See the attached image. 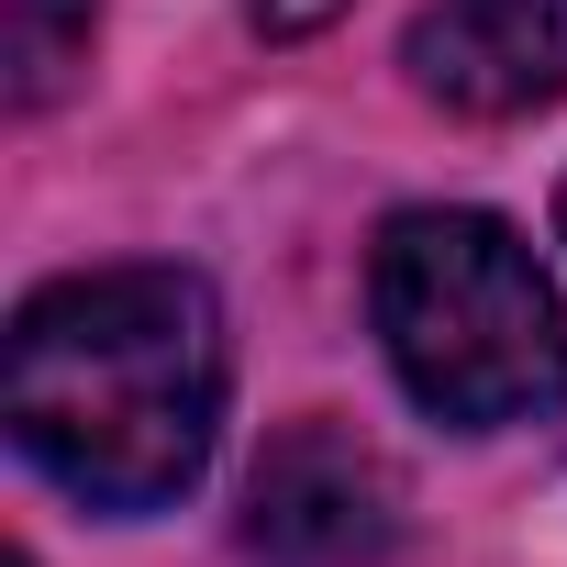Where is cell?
Instances as JSON below:
<instances>
[{
  "mask_svg": "<svg viewBox=\"0 0 567 567\" xmlns=\"http://www.w3.org/2000/svg\"><path fill=\"white\" fill-rule=\"evenodd\" d=\"M346 12V0H256V34H278V45H301V34H323Z\"/></svg>",
  "mask_w": 567,
  "mask_h": 567,
  "instance_id": "obj_6",
  "label": "cell"
},
{
  "mask_svg": "<svg viewBox=\"0 0 567 567\" xmlns=\"http://www.w3.org/2000/svg\"><path fill=\"white\" fill-rule=\"evenodd\" d=\"M90 34H101V0H12V112H45L68 101V79L90 68Z\"/></svg>",
  "mask_w": 567,
  "mask_h": 567,
  "instance_id": "obj_5",
  "label": "cell"
},
{
  "mask_svg": "<svg viewBox=\"0 0 567 567\" xmlns=\"http://www.w3.org/2000/svg\"><path fill=\"white\" fill-rule=\"evenodd\" d=\"M12 445L90 512H156L223 434V301L189 267H90L12 312Z\"/></svg>",
  "mask_w": 567,
  "mask_h": 567,
  "instance_id": "obj_1",
  "label": "cell"
},
{
  "mask_svg": "<svg viewBox=\"0 0 567 567\" xmlns=\"http://www.w3.org/2000/svg\"><path fill=\"white\" fill-rule=\"evenodd\" d=\"M401 68L456 123H523L567 101V0H423Z\"/></svg>",
  "mask_w": 567,
  "mask_h": 567,
  "instance_id": "obj_4",
  "label": "cell"
},
{
  "mask_svg": "<svg viewBox=\"0 0 567 567\" xmlns=\"http://www.w3.org/2000/svg\"><path fill=\"white\" fill-rule=\"evenodd\" d=\"M556 223H567V200H556Z\"/></svg>",
  "mask_w": 567,
  "mask_h": 567,
  "instance_id": "obj_8",
  "label": "cell"
},
{
  "mask_svg": "<svg viewBox=\"0 0 567 567\" xmlns=\"http://www.w3.org/2000/svg\"><path fill=\"white\" fill-rule=\"evenodd\" d=\"M12 567H34V556H12Z\"/></svg>",
  "mask_w": 567,
  "mask_h": 567,
  "instance_id": "obj_7",
  "label": "cell"
},
{
  "mask_svg": "<svg viewBox=\"0 0 567 567\" xmlns=\"http://www.w3.org/2000/svg\"><path fill=\"white\" fill-rule=\"evenodd\" d=\"M245 545L267 567H379L401 545V478L357 423H290L256 456Z\"/></svg>",
  "mask_w": 567,
  "mask_h": 567,
  "instance_id": "obj_3",
  "label": "cell"
},
{
  "mask_svg": "<svg viewBox=\"0 0 567 567\" xmlns=\"http://www.w3.org/2000/svg\"><path fill=\"white\" fill-rule=\"evenodd\" d=\"M368 312L401 390L456 434L545 423L567 401V312L501 212H390L368 256Z\"/></svg>",
  "mask_w": 567,
  "mask_h": 567,
  "instance_id": "obj_2",
  "label": "cell"
}]
</instances>
